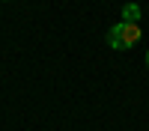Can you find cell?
I'll use <instances>...</instances> for the list:
<instances>
[{
  "instance_id": "obj_1",
  "label": "cell",
  "mask_w": 149,
  "mask_h": 131,
  "mask_svg": "<svg viewBox=\"0 0 149 131\" xmlns=\"http://www.w3.org/2000/svg\"><path fill=\"white\" fill-rule=\"evenodd\" d=\"M107 42H110L113 51H131V48L140 42V27H137V24H131V21H119V24L110 27Z\"/></svg>"
},
{
  "instance_id": "obj_2",
  "label": "cell",
  "mask_w": 149,
  "mask_h": 131,
  "mask_svg": "<svg viewBox=\"0 0 149 131\" xmlns=\"http://www.w3.org/2000/svg\"><path fill=\"white\" fill-rule=\"evenodd\" d=\"M122 18L131 21V24H137V18H140V6H137V3H125V6H122Z\"/></svg>"
},
{
  "instance_id": "obj_3",
  "label": "cell",
  "mask_w": 149,
  "mask_h": 131,
  "mask_svg": "<svg viewBox=\"0 0 149 131\" xmlns=\"http://www.w3.org/2000/svg\"><path fill=\"white\" fill-rule=\"evenodd\" d=\"M146 66H149V51H146Z\"/></svg>"
}]
</instances>
